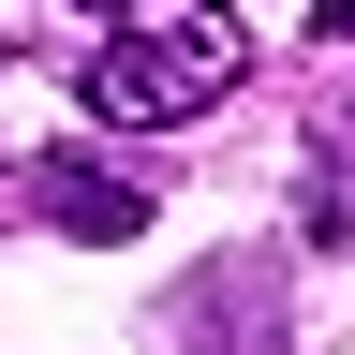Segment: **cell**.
Returning a JSON list of instances; mask_svg holds the SVG:
<instances>
[{
  "mask_svg": "<svg viewBox=\"0 0 355 355\" xmlns=\"http://www.w3.org/2000/svg\"><path fill=\"white\" fill-rule=\"evenodd\" d=\"M340 148H355V119H340Z\"/></svg>",
  "mask_w": 355,
  "mask_h": 355,
  "instance_id": "cell-4",
  "label": "cell"
},
{
  "mask_svg": "<svg viewBox=\"0 0 355 355\" xmlns=\"http://www.w3.org/2000/svg\"><path fill=\"white\" fill-rule=\"evenodd\" d=\"M311 30H326V44H355V0H326V15H311Z\"/></svg>",
  "mask_w": 355,
  "mask_h": 355,
  "instance_id": "cell-3",
  "label": "cell"
},
{
  "mask_svg": "<svg viewBox=\"0 0 355 355\" xmlns=\"http://www.w3.org/2000/svg\"><path fill=\"white\" fill-rule=\"evenodd\" d=\"M237 74H252V30L193 0V15H119L104 44H89L74 104H89V119H133V133H178V119H207Z\"/></svg>",
  "mask_w": 355,
  "mask_h": 355,
  "instance_id": "cell-1",
  "label": "cell"
},
{
  "mask_svg": "<svg viewBox=\"0 0 355 355\" xmlns=\"http://www.w3.org/2000/svg\"><path fill=\"white\" fill-rule=\"evenodd\" d=\"M0 193H15L44 237H89V252H119V237H148V222H163V193H148L119 148H44V163L0 178Z\"/></svg>",
  "mask_w": 355,
  "mask_h": 355,
  "instance_id": "cell-2",
  "label": "cell"
}]
</instances>
